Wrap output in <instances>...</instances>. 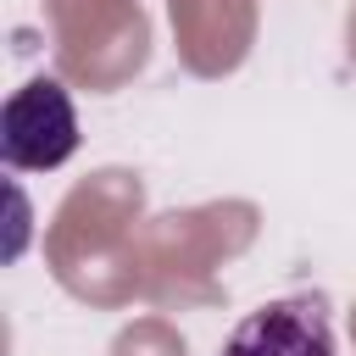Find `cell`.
Listing matches in <instances>:
<instances>
[{
	"instance_id": "2",
	"label": "cell",
	"mask_w": 356,
	"mask_h": 356,
	"mask_svg": "<svg viewBox=\"0 0 356 356\" xmlns=\"http://www.w3.org/2000/svg\"><path fill=\"white\" fill-rule=\"evenodd\" d=\"M222 356H339L323 295H284L256 306L222 339Z\"/></svg>"
},
{
	"instance_id": "1",
	"label": "cell",
	"mask_w": 356,
	"mask_h": 356,
	"mask_svg": "<svg viewBox=\"0 0 356 356\" xmlns=\"http://www.w3.org/2000/svg\"><path fill=\"white\" fill-rule=\"evenodd\" d=\"M78 150V111L56 78H28L0 111V161L11 172H50Z\"/></svg>"
}]
</instances>
